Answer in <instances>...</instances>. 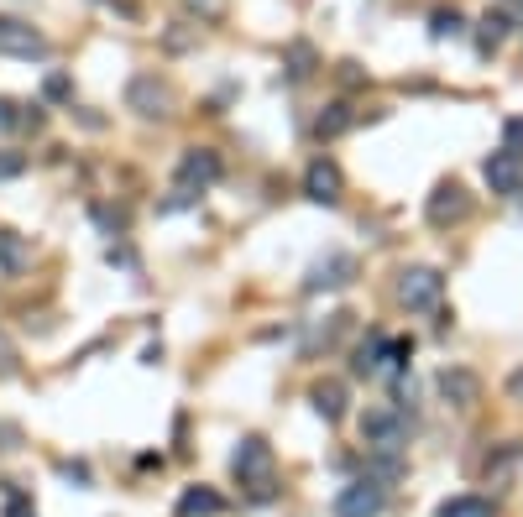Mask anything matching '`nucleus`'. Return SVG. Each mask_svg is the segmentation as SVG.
Wrapping results in <instances>:
<instances>
[{
  "instance_id": "9b49d317",
  "label": "nucleus",
  "mask_w": 523,
  "mask_h": 517,
  "mask_svg": "<svg viewBox=\"0 0 523 517\" xmlns=\"http://www.w3.org/2000/svg\"><path fill=\"white\" fill-rule=\"evenodd\" d=\"M435 387H440L445 403H456V408H471L476 397H482V382H476V371H466V366H445Z\"/></svg>"
},
{
  "instance_id": "9d476101",
  "label": "nucleus",
  "mask_w": 523,
  "mask_h": 517,
  "mask_svg": "<svg viewBox=\"0 0 523 517\" xmlns=\"http://www.w3.org/2000/svg\"><path fill=\"white\" fill-rule=\"evenodd\" d=\"M304 194H309L314 204H340V168H335L330 157H314V162H309Z\"/></svg>"
},
{
  "instance_id": "a211bd4d",
  "label": "nucleus",
  "mask_w": 523,
  "mask_h": 517,
  "mask_svg": "<svg viewBox=\"0 0 523 517\" xmlns=\"http://www.w3.org/2000/svg\"><path fill=\"white\" fill-rule=\"evenodd\" d=\"M351 121H356V115H351V105H330V110L320 115V121H314V136H320V141H330V136H346V131H351Z\"/></svg>"
},
{
  "instance_id": "bb28decb",
  "label": "nucleus",
  "mask_w": 523,
  "mask_h": 517,
  "mask_svg": "<svg viewBox=\"0 0 523 517\" xmlns=\"http://www.w3.org/2000/svg\"><path fill=\"white\" fill-rule=\"evenodd\" d=\"M6 517H37V512H32V502H27V497H11Z\"/></svg>"
},
{
  "instance_id": "1a4fd4ad",
  "label": "nucleus",
  "mask_w": 523,
  "mask_h": 517,
  "mask_svg": "<svg viewBox=\"0 0 523 517\" xmlns=\"http://www.w3.org/2000/svg\"><path fill=\"white\" fill-rule=\"evenodd\" d=\"M482 173L492 183V194H523V152L503 147V152H492L482 162Z\"/></svg>"
},
{
  "instance_id": "f03ea898",
  "label": "nucleus",
  "mask_w": 523,
  "mask_h": 517,
  "mask_svg": "<svg viewBox=\"0 0 523 517\" xmlns=\"http://www.w3.org/2000/svg\"><path fill=\"white\" fill-rule=\"evenodd\" d=\"M445 293V277L435 267H403L398 272V303L403 309H435Z\"/></svg>"
},
{
  "instance_id": "f257e3e1",
  "label": "nucleus",
  "mask_w": 523,
  "mask_h": 517,
  "mask_svg": "<svg viewBox=\"0 0 523 517\" xmlns=\"http://www.w3.org/2000/svg\"><path fill=\"white\" fill-rule=\"evenodd\" d=\"M231 470H236V481L241 486H257V497H267V481H272V450H267V439H241L236 444V455H231Z\"/></svg>"
},
{
  "instance_id": "2eb2a0df",
  "label": "nucleus",
  "mask_w": 523,
  "mask_h": 517,
  "mask_svg": "<svg viewBox=\"0 0 523 517\" xmlns=\"http://www.w3.org/2000/svg\"><path fill=\"white\" fill-rule=\"evenodd\" d=\"M220 512H225V502L210 486H189L184 497H178V517H220Z\"/></svg>"
},
{
  "instance_id": "4468645a",
  "label": "nucleus",
  "mask_w": 523,
  "mask_h": 517,
  "mask_svg": "<svg viewBox=\"0 0 523 517\" xmlns=\"http://www.w3.org/2000/svg\"><path fill=\"white\" fill-rule=\"evenodd\" d=\"M309 403H314V413H320V418L340 423V418H346V382H314Z\"/></svg>"
},
{
  "instance_id": "f3484780",
  "label": "nucleus",
  "mask_w": 523,
  "mask_h": 517,
  "mask_svg": "<svg viewBox=\"0 0 523 517\" xmlns=\"http://www.w3.org/2000/svg\"><path fill=\"white\" fill-rule=\"evenodd\" d=\"M508 32H513V16H503V11H497V16H482V32H476V47H482V53L492 58L497 47L508 42Z\"/></svg>"
},
{
  "instance_id": "a878e982",
  "label": "nucleus",
  "mask_w": 523,
  "mask_h": 517,
  "mask_svg": "<svg viewBox=\"0 0 523 517\" xmlns=\"http://www.w3.org/2000/svg\"><path fill=\"white\" fill-rule=\"evenodd\" d=\"M11 366H16V345L0 335V371H11Z\"/></svg>"
},
{
  "instance_id": "423d86ee",
  "label": "nucleus",
  "mask_w": 523,
  "mask_h": 517,
  "mask_svg": "<svg viewBox=\"0 0 523 517\" xmlns=\"http://www.w3.org/2000/svg\"><path fill=\"white\" fill-rule=\"evenodd\" d=\"M351 277H356V256H346V251H330V256H320V262L309 267V277H304V293H330V288H346Z\"/></svg>"
},
{
  "instance_id": "6ab92c4d",
  "label": "nucleus",
  "mask_w": 523,
  "mask_h": 517,
  "mask_svg": "<svg viewBox=\"0 0 523 517\" xmlns=\"http://www.w3.org/2000/svg\"><path fill=\"white\" fill-rule=\"evenodd\" d=\"M435 517H492V502L487 497H450L435 507Z\"/></svg>"
},
{
  "instance_id": "6e6552de",
  "label": "nucleus",
  "mask_w": 523,
  "mask_h": 517,
  "mask_svg": "<svg viewBox=\"0 0 523 517\" xmlns=\"http://www.w3.org/2000/svg\"><path fill=\"white\" fill-rule=\"evenodd\" d=\"M403 413L398 408H372L367 418H361V439L372 444V450H398L403 444Z\"/></svg>"
},
{
  "instance_id": "cd10ccee",
  "label": "nucleus",
  "mask_w": 523,
  "mask_h": 517,
  "mask_svg": "<svg viewBox=\"0 0 523 517\" xmlns=\"http://www.w3.org/2000/svg\"><path fill=\"white\" fill-rule=\"evenodd\" d=\"M63 94H68V79L53 74V79H48V100H63Z\"/></svg>"
},
{
  "instance_id": "c85d7f7f",
  "label": "nucleus",
  "mask_w": 523,
  "mask_h": 517,
  "mask_svg": "<svg viewBox=\"0 0 523 517\" xmlns=\"http://www.w3.org/2000/svg\"><path fill=\"white\" fill-rule=\"evenodd\" d=\"M508 397H513V403H523V371L508 376Z\"/></svg>"
},
{
  "instance_id": "5701e85b",
  "label": "nucleus",
  "mask_w": 523,
  "mask_h": 517,
  "mask_svg": "<svg viewBox=\"0 0 523 517\" xmlns=\"http://www.w3.org/2000/svg\"><path fill=\"white\" fill-rule=\"evenodd\" d=\"M189 6H194L204 21H220V16H225V0H189Z\"/></svg>"
},
{
  "instance_id": "39448f33",
  "label": "nucleus",
  "mask_w": 523,
  "mask_h": 517,
  "mask_svg": "<svg viewBox=\"0 0 523 517\" xmlns=\"http://www.w3.org/2000/svg\"><path fill=\"white\" fill-rule=\"evenodd\" d=\"M424 215H429V225H461L466 215H471V194H466V188L456 183V178H450V183H440L435 188V194H429V209H424Z\"/></svg>"
},
{
  "instance_id": "412c9836",
  "label": "nucleus",
  "mask_w": 523,
  "mask_h": 517,
  "mask_svg": "<svg viewBox=\"0 0 523 517\" xmlns=\"http://www.w3.org/2000/svg\"><path fill=\"white\" fill-rule=\"evenodd\" d=\"M456 32H461V16L456 11H435V16H429V37H435V42L456 37Z\"/></svg>"
},
{
  "instance_id": "0eeeda50",
  "label": "nucleus",
  "mask_w": 523,
  "mask_h": 517,
  "mask_svg": "<svg viewBox=\"0 0 523 517\" xmlns=\"http://www.w3.org/2000/svg\"><path fill=\"white\" fill-rule=\"evenodd\" d=\"M0 53L6 58H42L48 53V37L37 27H27V21H16V16H0Z\"/></svg>"
},
{
  "instance_id": "7ed1b4c3",
  "label": "nucleus",
  "mask_w": 523,
  "mask_h": 517,
  "mask_svg": "<svg viewBox=\"0 0 523 517\" xmlns=\"http://www.w3.org/2000/svg\"><path fill=\"white\" fill-rule=\"evenodd\" d=\"M126 105L136 115H147V121H163V115H173V89L157 79V74H136L126 84Z\"/></svg>"
},
{
  "instance_id": "b1692460",
  "label": "nucleus",
  "mask_w": 523,
  "mask_h": 517,
  "mask_svg": "<svg viewBox=\"0 0 523 517\" xmlns=\"http://www.w3.org/2000/svg\"><path fill=\"white\" fill-rule=\"evenodd\" d=\"M21 126V115H16V105L11 100H0V131H16Z\"/></svg>"
},
{
  "instance_id": "f8f14e48",
  "label": "nucleus",
  "mask_w": 523,
  "mask_h": 517,
  "mask_svg": "<svg viewBox=\"0 0 523 517\" xmlns=\"http://www.w3.org/2000/svg\"><path fill=\"white\" fill-rule=\"evenodd\" d=\"M215 178H220V157L210 147L184 152V162H178V183H184V188H210Z\"/></svg>"
},
{
  "instance_id": "ddd939ff",
  "label": "nucleus",
  "mask_w": 523,
  "mask_h": 517,
  "mask_svg": "<svg viewBox=\"0 0 523 517\" xmlns=\"http://www.w3.org/2000/svg\"><path fill=\"white\" fill-rule=\"evenodd\" d=\"M393 340L388 335H372L367 345H356V376H382L393 366V350H388Z\"/></svg>"
},
{
  "instance_id": "dca6fc26",
  "label": "nucleus",
  "mask_w": 523,
  "mask_h": 517,
  "mask_svg": "<svg viewBox=\"0 0 523 517\" xmlns=\"http://www.w3.org/2000/svg\"><path fill=\"white\" fill-rule=\"evenodd\" d=\"M27 262H32L27 241H21L16 230H0V272H6V277H16V272H27Z\"/></svg>"
},
{
  "instance_id": "20e7f679",
  "label": "nucleus",
  "mask_w": 523,
  "mask_h": 517,
  "mask_svg": "<svg viewBox=\"0 0 523 517\" xmlns=\"http://www.w3.org/2000/svg\"><path fill=\"white\" fill-rule=\"evenodd\" d=\"M382 512H388V491H382V481H372V476L351 481L335 497V517H382Z\"/></svg>"
},
{
  "instance_id": "aec40b11",
  "label": "nucleus",
  "mask_w": 523,
  "mask_h": 517,
  "mask_svg": "<svg viewBox=\"0 0 523 517\" xmlns=\"http://www.w3.org/2000/svg\"><path fill=\"white\" fill-rule=\"evenodd\" d=\"M314 74V47L309 42H293L288 47V79H309Z\"/></svg>"
},
{
  "instance_id": "4be33fe9",
  "label": "nucleus",
  "mask_w": 523,
  "mask_h": 517,
  "mask_svg": "<svg viewBox=\"0 0 523 517\" xmlns=\"http://www.w3.org/2000/svg\"><path fill=\"white\" fill-rule=\"evenodd\" d=\"M503 147H513V152H523V115H513V121L503 126Z\"/></svg>"
},
{
  "instance_id": "393cba45",
  "label": "nucleus",
  "mask_w": 523,
  "mask_h": 517,
  "mask_svg": "<svg viewBox=\"0 0 523 517\" xmlns=\"http://www.w3.org/2000/svg\"><path fill=\"white\" fill-rule=\"evenodd\" d=\"M398 470H403L398 460H377V465H372V481H393V476H398Z\"/></svg>"
}]
</instances>
